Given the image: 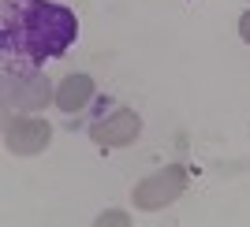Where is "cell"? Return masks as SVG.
<instances>
[{"label": "cell", "mask_w": 250, "mask_h": 227, "mask_svg": "<svg viewBox=\"0 0 250 227\" xmlns=\"http://www.w3.org/2000/svg\"><path fill=\"white\" fill-rule=\"evenodd\" d=\"M79 19L56 0H0V52L8 71L30 75L75 45Z\"/></svg>", "instance_id": "6da1fadb"}]
</instances>
